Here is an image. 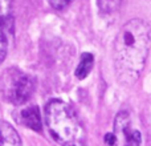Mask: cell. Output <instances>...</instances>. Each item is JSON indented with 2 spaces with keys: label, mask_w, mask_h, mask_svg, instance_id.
Segmentation results:
<instances>
[{
  "label": "cell",
  "mask_w": 151,
  "mask_h": 146,
  "mask_svg": "<svg viewBox=\"0 0 151 146\" xmlns=\"http://www.w3.org/2000/svg\"><path fill=\"white\" fill-rule=\"evenodd\" d=\"M151 45L150 25L142 19L129 20L114 41V66L117 78L125 85L137 82L146 65Z\"/></svg>",
  "instance_id": "cell-1"
},
{
  "label": "cell",
  "mask_w": 151,
  "mask_h": 146,
  "mask_svg": "<svg viewBox=\"0 0 151 146\" xmlns=\"http://www.w3.org/2000/svg\"><path fill=\"white\" fill-rule=\"evenodd\" d=\"M45 121L50 136L61 146H83V129L68 104L50 101L45 108Z\"/></svg>",
  "instance_id": "cell-2"
},
{
  "label": "cell",
  "mask_w": 151,
  "mask_h": 146,
  "mask_svg": "<svg viewBox=\"0 0 151 146\" xmlns=\"http://www.w3.org/2000/svg\"><path fill=\"white\" fill-rule=\"evenodd\" d=\"M35 90V80L29 74L11 69L3 77V93L13 105H23Z\"/></svg>",
  "instance_id": "cell-3"
},
{
  "label": "cell",
  "mask_w": 151,
  "mask_h": 146,
  "mask_svg": "<svg viewBox=\"0 0 151 146\" xmlns=\"http://www.w3.org/2000/svg\"><path fill=\"white\" fill-rule=\"evenodd\" d=\"M115 146H139L141 133L131 128L130 116L127 112H119L114 121Z\"/></svg>",
  "instance_id": "cell-4"
},
{
  "label": "cell",
  "mask_w": 151,
  "mask_h": 146,
  "mask_svg": "<svg viewBox=\"0 0 151 146\" xmlns=\"http://www.w3.org/2000/svg\"><path fill=\"white\" fill-rule=\"evenodd\" d=\"M19 121L32 130L41 132V116H40V110L36 105H29V106L24 108L20 112Z\"/></svg>",
  "instance_id": "cell-5"
},
{
  "label": "cell",
  "mask_w": 151,
  "mask_h": 146,
  "mask_svg": "<svg viewBox=\"0 0 151 146\" xmlns=\"http://www.w3.org/2000/svg\"><path fill=\"white\" fill-rule=\"evenodd\" d=\"M0 33L7 36L13 33L12 0H0Z\"/></svg>",
  "instance_id": "cell-6"
},
{
  "label": "cell",
  "mask_w": 151,
  "mask_h": 146,
  "mask_svg": "<svg viewBox=\"0 0 151 146\" xmlns=\"http://www.w3.org/2000/svg\"><path fill=\"white\" fill-rule=\"evenodd\" d=\"M0 146H21L19 133L5 121H0Z\"/></svg>",
  "instance_id": "cell-7"
},
{
  "label": "cell",
  "mask_w": 151,
  "mask_h": 146,
  "mask_svg": "<svg viewBox=\"0 0 151 146\" xmlns=\"http://www.w3.org/2000/svg\"><path fill=\"white\" fill-rule=\"evenodd\" d=\"M94 65V57L91 53H82L81 55V60L78 63V66L76 69V77L78 80H83L88 77V74L90 73L91 68Z\"/></svg>",
  "instance_id": "cell-8"
},
{
  "label": "cell",
  "mask_w": 151,
  "mask_h": 146,
  "mask_svg": "<svg viewBox=\"0 0 151 146\" xmlns=\"http://www.w3.org/2000/svg\"><path fill=\"white\" fill-rule=\"evenodd\" d=\"M122 0H98V7L101 12L104 13H111L118 9Z\"/></svg>",
  "instance_id": "cell-9"
},
{
  "label": "cell",
  "mask_w": 151,
  "mask_h": 146,
  "mask_svg": "<svg viewBox=\"0 0 151 146\" xmlns=\"http://www.w3.org/2000/svg\"><path fill=\"white\" fill-rule=\"evenodd\" d=\"M8 40H9V36L0 33V64H1L3 61H4L5 56H7V51H8Z\"/></svg>",
  "instance_id": "cell-10"
},
{
  "label": "cell",
  "mask_w": 151,
  "mask_h": 146,
  "mask_svg": "<svg viewBox=\"0 0 151 146\" xmlns=\"http://www.w3.org/2000/svg\"><path fill=\"white\" fill-rule=\"evenodd\" d=\"M49 3H50V5H52V8H55V9H57V11H61L68 7L72 3V0H49Z\"/></svg>",
  "instance_id": "cell-11"
},
{
  "label": "cell",
  "mask_w": 151,
  "mask_h": 146,
  "mask_svg": "<svg viewBox=\"0 0 151 146\" xmlns=\"http://www.w3.org/2000/svg\"><path fill=\"white\" fill-rule=\"evenodd\" d=\"M105 142L107 146H115V137L114 134H106L105 136Z\"/></svg>",
  "instance_id": "cell-12"
}]
</instances>
